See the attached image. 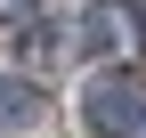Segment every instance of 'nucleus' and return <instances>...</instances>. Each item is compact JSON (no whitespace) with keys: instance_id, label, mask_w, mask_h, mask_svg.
<instances>
[{"instance_id":"f257e3e1","label":"nucleus","mask_w":146,"mask_h":138,"mask_svg":"<svg viewBox=\"0 0 146 138\" xmlns=\"http://www.w3.org/2000/svg\"><path fill=\"white\" fill-rule=\"evenodd\" d=\"M81 114H89V130H98V138H138V122H146V98H138L122 73H106V81H89Z\"/></svg>"},{"instance_id":"f03ea898","label":"nucleus","mask_w":146,"mask_h":138,"mask_svg":"<svg viewBox=\"0 0 146 138\" xmlns=\"http://www.w3.org/2000/svg\"><path fill=\"white\" fill-rule=\"evenodd\" d=\"M33 106H41V98H33L25 81H0V130H16V122H33Z\"/></svg>"}]
</instances>
